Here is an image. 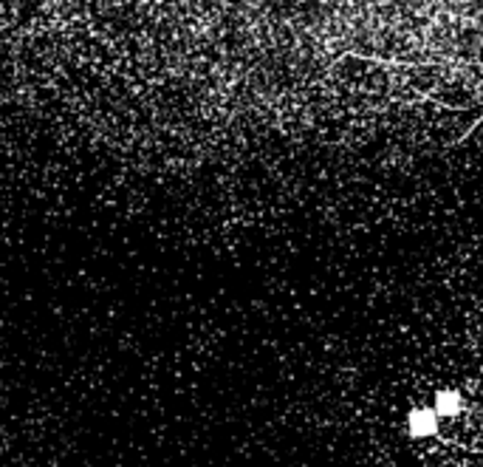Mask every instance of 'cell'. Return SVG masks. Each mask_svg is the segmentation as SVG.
<instances>
[{"instance_id": "1", "label": "cell", "mask_w": 483, "mask_h": 467, "mask_svg": "<svg viewBox=\"0 0 483 467\" xmlns=\"http://www.w3.org/2000/svg\"><path fill=\"white\" fill-rule=\"evenodd\" d=\"M407 431L415 439H427L438 433V413L433 408H412L407 413Z\"/></svg>"}, {"instance_id": "2", "label": "cell", "mask_w": 483, "mask_h": 467, "mask_svg": "<svg viewBox=\"0 0 483 467\" xmlns=\"http://www.w3.org/2000/svg\"><path fill=\"white\" fill-rule=\"evenodd\" d=\"M433 410L438 417H458L463 410V396L452 388H441L435 394V402H433Z\"/></svg>"}]
</instances>
